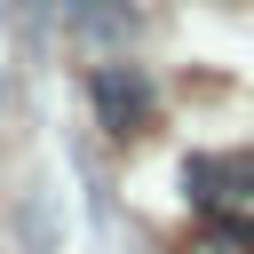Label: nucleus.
Returning a JSON list of instances; mask_svg holds the SVG:
<instances>
[{
    "instance_id": "nucleus-3",
    "label": "nucleus",
    "mask_w": 254,
    "mask_h": 254,
    "mask_svg": "<svg viewBox=\"0 0 254 254\" xmlns=\"http://www.w3.org/2000/svg\"><path fill=\"white\" fill-rule=\"evenodd\" d=\"M64 32L79 48H127L135 40V8L127 0H64Z\"/></svg>"
},
{
    "instance_id": "nucleus-1",
    "label": "nucleus",
    "mask_w": 254,
    "mask_h": 254,
    "mask_svg": "<svg viewBox=\"0 0 254 254\" xmlns=\"http://www.w3.org/2000/svg\"><path fill=\"white\" fill-rule=\"evenodd\" d=\"M87 103H95V127H103V135H143V127L159 119L151 71H143V64H119V56L87 71Z\"/></svg>"
},
{
    "instance_id": "nucleus-2",
    "label": "nucleus",
    "mask_w": 254,
    "mask_h": 254,
    "mask_svg": "<svg viewBox=\"0 0 254 254\" xmlns=\"http://www.w3.org/2000/svg\"><path fill=\"white\" fill-rule=\"evenodd\" d=\"M183 198L198 214H230L254 198V151H190L183 159Z\"/></svg>"
},
{
    "instance_id": "nucleus-4",
    "label": "nucleus",
    "mask_w": 254,
    "mask_h": 254,
    "mask_svg": "<svg viewBox=\"0 0 254 254\" xmlns=\"http://www.w3.org/2000/svg\"><path fill=\"white\" fill-rule=\"evenodd\" d=\"M206 238H214L222 254H254V222H246V214H214V222H206Z\"/></svg>"
}]
</instances>
